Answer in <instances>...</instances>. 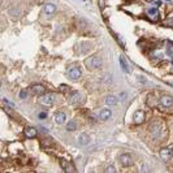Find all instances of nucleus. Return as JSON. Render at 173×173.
Returning <instances> with one entry per match:
<instances>
[{
  "instance_id": "obj_10",
  "label": "nucleus",
  "mask_w": 173,
  "mask_h": 173,
  "mask_svg": "<svg viewBox=\"0 0 173 173\" xmlns=\"http://www.w3.org/2000/svg\"><path fill=\"white\" fill-rule=\"evenodd\" d=\"M90 141H91V138H90V135H88L87 133H81V134L77 137V143H78L80 146H87V145L90 143Z\"/></svg>"
},
{
  "instance_id": "obj_25",
  "label": "nucleus",
  "mask_w": 173,
  "mask_h": 173,
  "mask_svg": "<svg viewBox=\"0 0 173 173\" xmlns=\"http://www.w3.org/2000/svg\"><path fill=\"white\" fill-rule=\"evenodd\" d=\"M3 102H4V103H5V104H8V106H11V107H12V108H13V107H14V104H13V103H11V102H9V100H8V99H5V98H4V99H3Z\"/></svg>"
},
{
  "instance_id": "obj_20",
  "label": "nucleus",
  "mask_w": 173,
  "mask_h": 173,
  "mask_svg": "<svg viewBox=\"0 0 173 173\" xmlns=\"http://www.w3.org/2000/svg\"><path fill=\"white\" fill-rule=\"evenodd\" d=\"M120 65H121V69L125 72V73H129V65L126 63V60H125V57L124 56H120Z\"/></svg>"
},
{
  "instance_id": "obj_6",
  "label": "nucleus",
  "mask_w": 173,
  "mask_h": 173,
  "mask_svg": "<svg viewBox=\"0 0 173 173\" xmlns=\"http://www.w3.org/2000/svg\"><path fill=\"white\" fill-rule=\"evenodd\" d=\"M159 102H160L161 107H164V108H171L173 106V96L172 95H168V94H164V95L160 96Z\"/></svg>"
},
{
  "instance_id": "obj_3",
  "label": "nucleus",
  "mask_w": 173,
  "mask_h": 173,
  "mask_svg": "<svg viewBox=\"0 0 173 173\" xmlns=\"http://www.w3.org/2000/svg\"><path fill=\"white\" fill-rule=\"evenodd\" d=\"M66 73H68V77H69L70 80H78V78H81V76H82V70H81L80 66H77V65H70V66L68 68Z\"/></svg>"
},
{
  "instance_id": "obj_32",
  "label": "nucleus",
  "mask_w": 173,
  "mask_h": 173,
  "mask_svg": "<svg viewBox=\"0 0 173 173\" xmlns=\"http://www.w3.org/2000/svg\"><path fill=\"white\" fill-rule=\"evenodd\" d=\"M171 63H172V65H173V59H172V61H171Z\"/></svg>"
},
{
  "instance_id": "obj_14",
  "label": "nucleus",
  "mask_w": 173,
  "mask_h": 173,
  "mask_svg": "<svg viewBox=\"0 0 173 173\" xmlns=\"http://www.w3.org/2000/svg\"><path fill=\"white\" fill-rule=\"evenodd\" d=\"M78 48H81V51H80V53H86L88 52L91 48H92V44L90 43V42H81V43L77 46Z\"/></svg>"
},
{
  "instance_id": "obj_13",
  "label": "nucleus",
  "mask_w": 173,
  "mask_h": 173,
  "mask_svg": "<svg viewBox=\"0 0 173 173\" xmlns=\"http://www.w3.org/2000/svg\"><path fill=\"white\" fill-rule=\"evenodd\" d=\"M23 133H25V137H26V138H35V137H37V134H38L37 129H35V128H31V126L25 128Z\"/></svg>"
},
{
  "instance_id": "obj_12",
  "label": "nucleus",
  "mask_w": 173,
  "mask_h": 173,
  "mask_svg": "<svg viewBox=\"0 0 173 173\" xmlns=\"http://www.w3.org/2000/svg\"><path fill=\"white\" fill-rule=\"evenodd\" d=\"M60 165H61V168H63L64 172H74V171H76L74 167H73V164H70V163L66 161L65 159H61V160H60Z\"/></svg>"
},
{
  "instance_id": "obj_4",
  "label": "nucleus",
  "mask_w": 173,
  "mask_h": 173,
  "mask_svg": "<svg viewBox=\"0 0 173 173\" xmlns=\"http://www.w3.org/2000/svg\"><path fill=\"white\" fill-rule=\"evenodd\" d=\"M83 102H85V96L81 91H74L69 98V103L72 106H78V104H82Z\"/></svg>"
},
{
  "instance_id": "obj_27",
  "label": "nucleus",
  "mask_w": 173,
  "mask_h": 173,
  "mask_svg": "<svg viewBox=\"0 0 173 173\" xmlns=\"http://www.w3.org/2000/svg\"><path fill=\"white\" fill-rule=\"evenodd\" d=\"M60 90H64V92H66V91L69 90V86H66V85H60Z\"/></svg>"
},
{
  "instance_id": "obj_5",
  "label": "nucleus",
  "mask_w": 173,
  "mask_h": 173,
  "mask_svg": "<svg viewBox=\"0 0 173 173\" xmlns=\"http://www.w3.org/2000/svg\"><path fill=\"white\" fill-rule=\"evenodd\" d=\"M118 161H120V164L122 165V167H130V165H133V163H134V157L128 154V152H125V154H121L120 156H118Z\"/></svg>"
},
{
  "instance_id": "obj_21",
  "label": "nucleus",
  "mask_w": 173,
  "mask_h": 173,
  "mask_svg": "<svg viewBox=\"0 0 173 173\" xmlns=\"http://www.w3.org/2000/svg\"><path fill=\"white\" fill-rule=\"evenodd\" d=\"M76 129H77V122L74 120H70V121L66 122V130L73 131V130H76Z\"/></svg>"
},
{
  "instance_id": "obj_2",
  "label": "nucleus",
  "mask_w": 173,
  "mask_h": 173,
  "mask_svg": "<svg viewBox=\"0 0 173 173\" xmlns=\"http://www.w3.org/2000/svg\"><path fill=\"white\" fill-rule=\"evenodd\" d=\"M163 131H164V128H163L161 121H154L151 125H150V133H151L154 137H156V138H159Z\"/></svg>"
},
{
  "instance_id": "obj_30",
  "label": "nucleus",
  "mask_w": 173,
  "mask_h": 173,
  "mask_svg": "<svg viewBox=\"0 0 173 173\" xmlns=\"http://www.w3.org/2000/svg\"><path fill=\"white\" fill-rule=\"evenodd\" d=\"M26 96H27V94H26V91H21V92H20V98H21V99H25Z\"/></svg>"
},
{
  "instance_id": "obj_28",
  "label": "nucleus",
  "mask_w": 173,
  "mask_h": 173,
  "mask_svg": "<svg viewBox=\"0 0 173 173\" xmlns=\"http://www.w3.org/2000/svg\"><path fill=\"white\" fill-rule=\"evenodd\" d=\"M149 171V168H147V165L146 164H142V168H141V172H147Z\"/></svg>"
},
{
  "instance_id": "obj_29",
  "label": "nucleus",
  "mask_w": 173,
  "mask_h": 173,
  "mask_svg": "<svg viewBox=\"0 0 173 173\" xmlns=\"http://www.w3.org/2000/svg\"><path fill=\"white\" fill-rule=\"evenodd\" d=\"M38 117H39V118H46V117H47V113H46V112H41V113L38 115Z\"/></svg>"
},
{
  "instance_id": "obj_11",
  "label": "nucleus",
  "mask_w": 173,
  "mask_h": 173,
  "mask_svg": "<svg viewBox=\"0 0 173 173\" xmlns=\"http://www.w3.org/2000/svg\"><path fill=\"white\" fill-rule=\"evenodd\" d=\"M111 116H112V111L108 108H103L99 111V118L102 120V121H107L111 118Z\"/></svg>"
},
{
  "instance_id": "obj_23",
  "label": "nucleus",
  "mask_w": 173,
  "mask_h": 173,
  "mask_svg": "<svg viewBox=\"0 0 173 173\" xmlns=\"http://www.w3.org/2000/svg\"><path fill=\"white\" fill-rule=\"evenodd\" d=\"M167 43H168V48H167L168 51H167V55H169V56H172V55H173V43H172V42H171V41H168Z\"/></svg>"
},
{
  "instance_id": "obj_24",
  "label": "nucleus",
  "mask_w": 173,
  "mask_h": 173,
  "mask_svg": "<svg viewBox=\"0 0 173 173\" xmlns=\"http://www.w3.org/2000/svg\"><path fill=\"white\" fill-rule=\"evenodd\" d=\"M106 172H116V168H115V165H109L108 168L106 169Z\"/></svg>"
},
{
  "instance_id": "obj_9",
  "label": "nucleus",
  "mask_w": 173,
  "mask_h": 173,
  "mask_svg": "<svg viewBox=\"0 0 173 173\" xmlns=\"http://www.w3.org/2000/svg\"><path fill=\"white\" fill-rule=\"evenodd\" d=\"M55 102V94L50 92V94H44L43 96L41 98V103L44 106H52Z\"/></svg>"
},
{
  "instance_id": "obj_22",
  "label": "nucleus",
  "mask_w": 173,
  "mask_h": 173,
  "mask_svg": "<svg viewBox=\"0 0 173 173\" xmlns=\"http://www.w3.org/2000/svg\"><path fill=\"white\" fill-rule=\"evenodd\" d=\"M103 82H104V83H111V82H112V74L106 73L104 77H103Z\"/></svg>"
},
{
  "instance_id": "obj_15",
  "label": "nucleus",
  "mask_w": 173,
  "mask_h": 173,
  "mask_svg": "<svg viewBox=\"0 0 173 173\" xmlns=\"http://www.w3.org/2000/svg\"><path fill=\"white\" fill-rule=\"evenodd\" d=\"M65 120H66V115H65V112L59 111V112L55 113V121H56L59 125H61L63 122H65Z\"/></svg>"
},
{
  "instance_id": "obj_18",
  "label": "nucleus",
  "mask_w": 173,
  "mask_h": 173,
  "mask_svg": "<svg viewBox=\"0 0 173 173\" xmlns=\"http://www.w3.org/2000/svg\"><path fill=\"white\" fill-rule=\"evenodd\" d=\"M31 91H33L34 94H37V95H42V94H44L46 88H44V86L39 85V83H35V85L31 86Z\"/></svg>"
},
{
  "instance_id": "obj_17",
  "label": "nucleus",
  "mask_w": 173,
  "mask_h": 173,
  "mask_svg": "<svg viewBox=\"0 0 173 173\" xmlns=\"http://www.w3.org/2000/svg\"><path fill=\"white\" fill-rule=\"evenodd\" d=\"M118 102H120L118 96H115V95H108L106 98V104L107 106H117Z\"/></svg>"
},
{
  "instance_id": "obj_31",
  "label": "nucleus",
  "mask_w": 173,
  "mask_h": 173,
  "mask_svg": "<svg viewBox=\"0 0 173 173\" xmlns=\"http://www.w3.org/2000/svg\"><path fill=\"white\" fill-rule=\"evenodd\" d=\"M125 98H126V92H121L120 96H118V99H121V100H124Z\"/></svg>"
},
{
  "instance_id": "obj_7",
  "label": "nucleus",
  "mask_w": 173,
  "mask_h": 173,
  "mask_svg": "<svg viewBox=\"0 0 173 173\" xmlns=\"http://www.w3.org/2000/svg\"><path fill=\"white\" fill-rule=\"evenodd\" d=\"M173 156V145H169L168 147H164V149H161L160 150V157L163 159V160H169L171 157Z\"/></svg>"
},
{
  "instance_id": "obj_1",
  "label": "nucleus",
  "mask_w": 173,
  "mask_h": 173,
  "mask_svg": "<svg viewBox=\"0 0 173 173\" xmlns=\"http://www.w3.org/2000/svg\"><path fill=\"white\" fill-rule=\"evenodd\" d=\"M103 65V60L100 56L98 55H94V56H90L85 60V66H86L88 70H96L99 69L100 66Z\"/></svg>"
},
{
  "instance_id": "obj_16",
  "label": "nucleus",
  "mask_w": 173,
  "mask_h": 173,
  "mask_svg": "<svg viewBox=\"0 0 173 173\" xmlns=\"http://www.w3.org/2000/svg\"><path fill=\"white\" fill-rule=\"evenodd\" d=\"M9 16H11V18H13V20H18L20 17H21L22 12L20 8H12V9H9Z\"/></svg>"
},
{
  "instance_id": "obj_19",
  "label": "nucleus",
  "mask_w": 173,
  "mask_h": 173,
  "mask_svg": "<svg viewBox=\"0 0 173 173\" xmlns=\"http://www.w3.org/2000/svg\"><path fill=\"white\" fill-rule=\"evenodd\" d=\"M44 13L46 14H53L55 12H56V5L55 4H51V3H48V4H46L43 8Z\"/></svg>"
},
{
  "instance_id": "obj_26",
  "label": "nucleus",
  "mask_w": 173,
  "mask_h": 173,
  "mask_svg": "<svg viewBox=\"0 0 173 173\" xmlns=\"http://www.w3.org/2000/svg\"><path fill=\"white\" fill-rule=\"evenodd\" d=\"M149 13H150V14H156V13H157V9H156V8H150V9H149Z\"/></svg>"
},
{
  "instance_id": "obj_8",
  "label": "nucleus",
  "mask_w": 173,
  "mask_h": 173,
  "mask_svg": "<svg viewBox=\"0 0 173 173\" xmlns=\"http://www.w3.org/2000/svg\"><path fill=\"white\" fill-rule=\"evenodd\" d=\"M145 120H146V113H145V111H142V109H139V111H135L134 112V115H133V121L135 122V124H142V122H145Z\"/></svg>"
}]
</instances>
